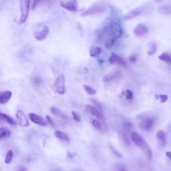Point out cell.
<instances>
[{"label":"cell","mask_w":171,"mask_h":171,"mask_svg":"<svg viewBox=\"0 0 171 171\" xmlns=\"http://www.w3.org/2000/svg\"><path fill=\"white\" fill-rule=\"evenodd\" d=\"M108 19L106 24L100 31L99 37L102 39L108 35L106 40L105 41V46L110 48L122 36L123 29L118 17H111Z\"/></svg>","instance_id":"1"},{"label":"cell","mask_w":171,"mask_h":171,"mask_svg":"<svg viewBox=\"0 0 171 171\" xmlns=\"http://www.w3.org/2000/svg\"><path fill=\"white\" fill-rule=\"evenodd\" d=\"M130 138L132 140V142L134 143V144L146 154L148 160H151L152 158V152L150 147L148 146V143L146 142V140L136 132H132L131 134Z\"/></svg>","instance_id":"2"},{"label":"cell","mask_w":171,"mask_h":171,"mask_svg":"<svg viewBox=\"0 0 171 171\" xmlns=\"http://www.w3.org/2000/svg\"><path fill=\"white\" fill-rule=\"evenodd\" d=\"M106 9V5L104 2H97L94 3L88 9H85L83 12L80 13L81 17H86L93 15L95 14H98L104 12Z\"/></svg>","instance_id":"3"},{"label":"cell","mask_w":171,"mask_h":171,"mask_svg":"<svg viewBox=\"0 0 171 171\" xmlns=\"http://www.w3.org/2000/svg\"><path fill=\"white\" fill-rule=\"evenodd\" d=\"M31 0H19L20 4V17H19V24L24 23L27 19L30 9Z\"/></svg>","instance_id":"4"},{"label":"cell","mask_w":171,"mask_h":171,"mask_svg":"<svg viewBox=\"0 0 171 171\" xmlns=\"http://www.w3.org/2000/svg\"><path fill=\"white\" fill-rule=\"evenodd\" d=\"M49 28L44 24H37L35 25L33 36L37 40L42 41L46 38L49 34Z\"/></svg>","instance_id":"5"},{"label":"cell","mask_w":171,"mask_h":171,"mask_svg":"<svg viewBox=\"0 0 171 171\" xmlns=\"http://www.w3.org/2000/svg\"><path fill=\"white\" fill-rule=\"evenodd\" d=\"M55 92L59 94H63L65 92V76L62 73H59L55 79L54 82Z\"/></svg>","instance_id":"6"},{"label":"cell","mask_w":171,"mask_h":171,"mask_svg":"<svg viewBox=\"0 0 171 171\" xmlns=\"http://www.w3.org/2000/svg\"><path fill=\"white\" fill-rule=\"evenodd\" d=\"M60 5L63 8L71 12H76L78 10L77 0H65L64 1H61Z\"/></svg>","instance_id":"7"},{"label":"cell","mask_w":171,"mask_h":171,"mask_svg":"<svg viewBox=\"0 0 171 171\" xmlns=\"http://www.w3.org/2000/svg\"><path fill=\"white\" fill-rule=\"evenodd\" d=\"M16 119L17 122L19 126L25 128L29 126V122L27 120V116H25L24 112L21 110H18L16 113Z\"/></svg>","instance_id":"8"},{"label":"cell","mask_w":171,"mask_h":171,"mask_svg":"<svg viewBox=\"0 0 171 171\" xmlns=\"http://www.w3.org/2000/svg\"><path fill=\"white\" fill-rule=\"evenodd\" d=\"M85 109H86L87 112H88L90 114L96 117V118L97 119H98L99 120L104 122V116H103V114L101 113L100 111L96 108V107L92 106V105L88 104L85 106Z\"/></svg>","instance_id":"9"},{"label":"cell","mask_w":171,"mask_h":171,"mask_svg":"<svg viewBox=\"0 0 171 171\" xmlns=\"http://www.w3.org/2000/svg\"><path fill=\"white\" fill-rule=\"evenodd\" d=\"M108 61L112 65H120L123 67H126L127 65L126 61L122 59V57L120 56H119L118 55H117L114 53H112L110 55V56L109 57Z\"/></svg>","instance_id":"10"},{"label":"cell","mask_w":171,"mask_h":171,"mask_svg":"<svg viewBox=\"0 0 171 171\" xmlns=\"http://www.w3.org/2000/svg\"><path fill=\"white\" fill-rule=\"evenodd\" d=\"M28 118L31 122L35 124L40 125V126H47V121H45L42 117L39 116V115L35 114L34 113H29L28 114Z\"/></svg>","instance_id":"11"},{"label":"cell","mask_w":171,"mask_h":171,"mask_svg":"<svg viewBox=\"0 0 171 171\" xmlns=\"http://www.w3.org/2000/svg\"><path fill=\"white\" fill-rule=\"evenodd\" d=\"M154 126V120L151 118H146L141 121L139 126L140 128L142 130L149 131L153 128Z\"/></svg>","instance_id":"12"},{"label":"cell","mask_w":171,"mask_h":171,"mask_svg":"<svg viewBox=\"0 0 171 171\" xmlns=\"http://www.w3.org/2000/svg\"><path fill=\"white\" fill-rule=\"evenodd\" d=\"M148 29L144 23H139L134 27L133 32L136 37H141L148 33Z\"/></svg>","instance_id":"13"},{"label":"cell","mask_w":171,"mask_h":171,"mask_svg":"<svg viewBox=\"0 0 171 171\" xmlns=\"http://www.w3.org/2000/svg\"><path fill=\"white\" fill-rule=\"evenodd\" d=\"M143 9L141 8V7H137V8H135L134 9H132L130 11H128V13L125 15L124 17V19H131L134 18L138 15H140L141 13H142Z\"/></svg>","instance_id":"14"},{"label":"cell","mask_w":171,"mask_h":171,"mask_svg":"<svg viewBox=\"0 0 171 171\" xmlns=\"http://www.w3.org/2000/svg\"><path fill=\"white\" fill-rule=\"evenodd\" d=\"M12 97V92L9 90L3 91L0 94V104H5L9 101Z\"/></svg>","instance_id":"15"},{"label":"cell","mask_w":171,"mask_h":171,"mask_svg":"<svg viewBox=\"0 0 171 171\" xmlns=\"http://www.w3.org/2000/svg\"><path fill=\"white\" fill-rule=\"evenodd\" d=\"M156 139L158 140V142L159 145L161 147H164L166 146V135H165V133L163 132L162 130H158V132H156Z\"/></svg>","instance_id":"16"},{"label":"cell","mask_w":171,"mask_h":171,"mask_svg":"<svg viewBox=\"0 0 171 171\" xmlns=\"http://www.w3.org/2000/svg\"><path fill=\"white\" fill-rule=\"evenodd\" d=\"M50 112L52 113L53 114L55 115V116L59 117V118L63 119V120H68L69 118L66 114H65L63 111H61L60 109L57 108L55 106L50 107Z\"/></svg>","instance_id":"17"},{"label":"cell","mask_w":171,"mask_h":171,"mask_svg":"<svg viewBox=\"0 0 171 171\" xmlns=\"http://www.w3.org/2000/svg\"><path fill=\"white\" fill-rule=\"evenodd\" d=\"M0 116H1V120L4 121L5 122H7V124H10L11 126H16L17 125V122H15V121L13 120L11 117L8 116L7 114H3V113H1V114H0Z\"/></svg>","instance_id":"18"},{"label":"cell","mask_w":171,"mask_h":171,"mask_svg":"<svg viewBox=\"0 0 171 171\" xmlns=\"http://www.w3.org/2000/svg\"><path fill=\"white\" fill-rule=\"evenodd\" d=\"M55 136L57 138L59 139V140H62V141H65V142H68L69 141V137L67 135L65 134V133L61 132L60 130H55Z\"/></svg>","instance_id":"19"},{"label":"cell","mask_w":171,"mask_h":171,"mask_svg":"<svg viewBox=\"0 0 171 171\" xmlns=\"http://www.w3.org/2000/svg\"><path fill=\"white\" fill-rule=\"evenodd\" d=\"M102 53V48L100 47H92L90 49V55L92 57H96L100 55Z\"/></svg>","instance_id":"20"},{"label":"cell","mask_w":171,"mask_h":171,"mask_svg":"<svg viewBox=\"0 0 171 171\" xmlns=\"http://www.w3.org/2000/svg\"><path fill=\"white\" fill-rule=\"evenodd\" d=\"M10 135L11 132L9 129L4 128V127H1L0 128V138H1V139L9 138L10 136Z\"/></svg>","instance_id":"21"},{"label":"cell","mask_w":171,"mask_h":171,"mask_svg":"<svg viewBox=\"0 0 171 171\" xmlns=\"http://www.w3.org/2000/svg\"><path fill=\"white\" fill-rule=\"evenodd\" d=\"M158 59L166 63H171V55L167 52H164L158 56Z\"/></svg>","instance_id":"22"},{"label":"cell","mask_w":171,"mask_h":171,"mask_svg":"<svg viewBox=\"0 0 171 171\" xmlns=\"http://www.w3.org/2000/svg\"><path fill=\"white\" fill-rule=\"evenodd\" d=\"M159 12L162 14H168L171 13V5H164L159 7Z\"/></svg>","instance_id":"23"},{"label":"cell","mask_w":171,"mask_h":171,"mask_svg":"<svg viewBox=\"0 0 171 171\" xmlns=\"http://www.w3.org/2000/svg\"><path fill=\"white\" fill-rule=\"evenodd\" d=\"M13 157V151L11 150H9L7 151V154H6V156H5V164H10L11 161H12Z\"/></svg>","instance_id":"24"},{"label":"cell","mask_w":171,"mask_h":171,"mask_svg":"<svg viewBox=\"0 0 171 171\" xmlns=\"http://www.w3.org/2000/svg\"><path fill=\"white\" fill-rule=\"evenodd\" d=\"M118 76V73H111L109 74H107L104 77V82H109V81H112V79L116 78Z\"/></svg>","instance_id":"25"},{"label":"cell","mask_w":171,"mask_h":171,"mask_svg":"<svg viewBox=\"0 0 171 171\" xmlns=\"http://www.w3.org/2000/svg\"><path fill=\"white\" fill-rule=\"evenodd\" d=\"M83 88L86 93L89 95H95L96 94V91L94 90V88H91V87L88 86L87 85H83Z\"/></svg>","instance_id":"26"},{"label":"cell","mask_w":171,"mask_h":171,"mask_svg":"<svg viewBox=\"0 0 171 171\" xmlns=\"http://www.w3.org/2000/svg\"><path fill=\"white\" fill-rule=\"evenodd\" d=\"M156 51V45L154 43H152V44L150 45V48L147 51V54L148 55H152L154 54V53Z\"/></svg>","instance_id":"27"},{"label":"cell","mask_w":171,"mask_h":171,"mask_svg":"<svg viewBox=\"0 0 171 171\" xmlns=\"http://www.w3.org/2000/svg\"><path fill=\"white\" fill-rule=\"evenodd\" d=\"M123 126L124 128L126 129V130H130L131 128H132V124L130 121L129 120H124V122H123Z\"/></svg>","instance_id":"28"},{"label":"cell","mask_w":171,"mask_h":171,"mask_svg":"<svg viewBox=\"0 0 171 171\" xmlns=\"http://www.w3.org/2000/svg\"><path fill=\"white\" fill-rule=\"evenodd\" d=\"M92 124L95 128L98 129V130H102V126H101V124L98 120H93L92 121Z\"/></svg>","instance_id":"29"},{"label":"cell","mask_w":171,"mask_h":171,"mask_svg":"<svg viewBox=\"0 0 171 171\" xmlns=\"http://www.w3.org/2000/svg\"><path fill=\"white\" fill-rule=\"evenodd\" d=\"M128 61H129V62L131 63H136L137 61V55L136 54H134V53L131 54L128 57Z\"/></svg>","instance_id":"30"},{"label":"cell","mask_w":171,"mask_h":171,"mask_svg":"<svg viewBox=\"0 0 171 171\" xmlns=\"http://www.w3.org/2000/svg\"><path fill=\"white\" fill-rule=\"evenodd\" d=\"M125 96H126V100H132L133 98V92L130 90H126V92H125Z\"/></svg>","instance_id":"31"},{"label":"cell","mask_w":171,"mask_h":171,"mask_svg":"<svg viewBox=\"0 0 171 171\" xmlns=\"http://www.w3.org/2000/svg\"><path fill=\"white\" fill-rule=\"evenodd\" d=\"M32 83L33 84H39V83H41V81H42V80H41V79L40 78V77H33L32 78Z\"/></svg>","instance_id":"32"},{"label":"cell","mask_w":171,"mask_h":171,"mask_svg":"<svg viewBox=\"0 0 171 171\" xmlns=\"http://www.w3.org/2000/svg\"><path fill=\"white\" fill-rule=\"evenodd\" d=\"M71 115H72L73 120L75 121H76V122H79V121H80V118H79L78 114H77L76 112L72 111V112H71Z\"/></svg>","instance_id":"33"},{"label":"cell","mask_w":171,"mask_h":171,"mask_svg":"<svg viewBox=\"0 0 171 171\" xmlns=\"http://www.w3.org/2000/svg\"><path fill=\"white\" fill-rule=\"evenodd\" d=\"M158 98H159V99H160V102H162V103H164V102H166V101L168 100V96H167V95H166V94L159 95Z\"/></svg>","instance_id":"34"},{"label":"cell","mask_w":171,"mask_h":171,"mask_svg":"<svg viewBox=\"0 0 171 171\" xmlns=\"http://www.w3.org/2000/svg\"><path fill=\"white\" fill-rule=\"evenodd\" d=\"M110 149H111V150H112V152L114 153V154L116 155V156H118V157H120V158H122V154H120V152H118V150H116V149H114V148H113L112 146H110Z\"/></svg>","instance_id":"35"},{"label":"cell","mask_w":171,"mask_h":171,"mask_svg":"<svg viewBox=\"0 0 171 171\" xmlns=\"http://www.w3.org/2000/svg\"><path fill=\"white\" fill-rule=\"evenodd\" d=\"M45 118H46V121H47V122L48 123V124H51V126H55L54 122H53V120H52V119H51V118L50 116H48V115H46V116H45Z\"/></svg>","instance_id":"36"},{"label":"cell","mask_w":171,"mask_h":171,"mask_svg":"<svg viewBox=\"0 0 171 171\" xmlns=\"http://www.w3.org/2000/svg\"><path fill=\"white\" fill-rule=\"evenodd\" d=\"M44 1V0H33L32 2V5H31V7H32L33 9H34L37 5L39 4L41 1Z\"/></svg>","instance_id":"37"},{"label":"cell","mask_w":171,"mask_h":171,"mask_svg":"<svg viewBox=\"0 0 171 171\" xmlns=\"http://www.w3.org/2000/svg\"><path fill=\"white\" fill-rule=\"evenodd\" d=\"M122 138H123V140H124V142L125 144L126 145H129L130 144V141H129V139L128 138V136H126V134L124 133V134H122Z\"/></svg>","instance_id":"38"},{"label":"cell","mask_w":171,"mask_h":171,"mask_svg":"<svg viewBox=\"0 0 171 171\" xmlns=\"http://www.w3.org/2000/svg\"><path fill=\"white\" fill-rule=\"evenodd\" d=\"M117 171H126V167L122 164L118 165V166H117Z\"/></svg>","instance_id":"39"},{"label":"cell","mask_w":171,"mask_h":171,"mask_svg":"<svg viewBox=\"0 0 171 171\" xmlns=\"http://www.w3.org/2000/svg\"><path fill=\"white\" fill-rule=\"evenodd\" d=\"M17 171H27V168L23 166H19L17 168Z\"/></svg>","instance_id":"40"},{"label":"cell","mask_w":171,"mask_h":171,"mask_svg":"<svg viewBox=\"0 0 171 171\" xmlns=\"http://www.w3.org/2000/svg\"><path fill=\"white\" fill-rule=\"evenodd\" d=\"M166 156L171 160V152H170V151H167L166 152Z\"/></svg>","instance_id":"41"},{"label":"cell","mask_w":171,"mask_h":171,"mask_svg":"<svg viewBox=\"0 0 171 171\" xmlns=\"http://www.w3.org/2000/svg\"><path fill=\"white\" fill-rule=\"evenodd\" d=\"M73 156H71V153H69V152H68V157H69V158H72Z\"/></svg>","instance_id":"42"},{"label":"cell","mask_w":171,"mask_h":171,"mask_svg":"<svg viewBox=\"0 0 171 171\" xmlns=\"http://www.w3.org/2000/svg\"><path fill=\"white\" fill-rule=\"evenodd\" d=\"M53 171H62V170H61L60 169H58V168H57V169H56V170H54Z\"/></svg>","instance_id":"43"}]
</instances>
